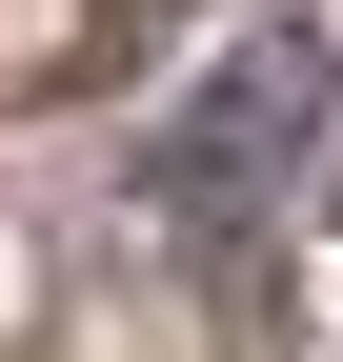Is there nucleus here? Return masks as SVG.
I'll use <instances>...</instances> for the list:
<instances>
[{
  "label": "nucleus",
  "mask_w": 343,
  "mask_h": 362,
  "mask_svg": "<svg viewBox=\"0 0 343 362\" xmlns=\"http://www.w3.org/2000/svg\"><path fill=\"white\" fill-rule=\"evenodd\" d=\"M303 121H323V40L263 21V40H223V61L182 81V121L142 141V202L182 221L202 262H242V242H263V202L303 181Z\"/></svg>",
  "instance_id": "f257e3e1"
}]
</instances>
